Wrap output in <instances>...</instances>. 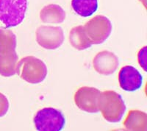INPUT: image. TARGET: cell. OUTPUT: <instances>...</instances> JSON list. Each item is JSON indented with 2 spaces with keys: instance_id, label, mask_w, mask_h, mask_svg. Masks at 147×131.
I'll use <instances>...</instances> for the list:
<instances>
[{
  "instance_id": "6da1fadb",
  "label": "cell",
  "mask_w": 147,
  "mask_h": 131,
  "mask_svg": "<svg viewBox=\"0 0 147 131\" xmlns=\"http://www.w3.org/2000/svg\"><path fill=\"white\" fill-rule=\"evenodd\" d=\"M16 36L11 30L0 27V74L9 77L16 74L18 56Z\"/></svg>"
},
{
  "instance_id": "7a4b0ae2",
  "label": "cell",
  "mask_w": 147,
  "mask_h": 131,
  "mask_svg": "<svg viewBox=\"0 0 147 131\" xmlns=\"http://www.w3.org/2000/svg\"><path fill=\"white\" fill-rule=\"evenodd\" d=\"M99 108L104 119L111 123L119 122L127 110L122 97L115 91L101 92Z\"/></svg>"
},
{
  "instance_id": "3957f363",
  "label": "cell",
  "mask_w": 147,
  "mask_h": 131,
  "mask_svg": "<svg viewBox=\"0 0 147 131\" xmlns=\"http://www.w3.org/2000/svg\"><path fill=\"white\" fill-rule=\"evenodd\" d=\"M47 73V67L44 61L34 56L23 57L17 63L16 74L31 84H38L43 82Z\"/></svg>"
},
{
  "instance_id": "277c9868",
  "label": "cell",
  "mask_w": 147,
  "mask_h": 131,
  "mask_svg": "<svg viewBox=\"0 0 147 131\" xmlns=\"http://www.w3.org/2000/svg\"><path fill=\"white\" fill-rule=\"evenodd\" d=\"M28 0H0V22L5 28L19 25L25 18Z\"/></svg>"
},
{
  "instance_id": "5b68a950",
  "label": "cell",
  "mask_w": 147,
  "mask_h": 131,
  "mask_svg": "<svg viewBox=\"0 0 147 131\" xmlns=\"http://www.w3.org/2000/svg\"><path fill=\"white\" fill-rule=\"evenodd\" d=\"M33 122L38 131H60L65 127V118L60 110L44 108L36 113Z\"/></svg>"
},
{
  "instance_id": "8992f818",
  "label": "cell",
  "mask_w": 147,
  "mask_h": 131,
  "mask_svg": "<svg viewBox=\"0 0 147 131\" xmlns=\"http://www.w3.org/2000/svg\"><path fill=\"white\" fill-rule=\"evenodd\" d=\"M83 26L92 44H103L112 32V23L102 15L96 16Z\"/></svg>"
},
{
  "instance_id": "52a82bcc",
  "label": "cell",
  "mask_w": 147,
  "mask_h": 131,
  "mask_svg": "<svg viewBox=\"0 0 147 131\" xmlns=\"http://www.w3.org/2000/svg\"><path fill=\"white\" fill-rule=\"evenodd\" d=\"M101 92L96 88L83 86L77 91L74 94V103L85 112L96 113L99 111V103Z\"/></svg>"
},
{
  "instance_id": "ba28073f",
  "label": "cell",
  "mask_w": 147,
  "mask_h": 131,
  "mask_svg": "<svg viewBox=\"0 0 147 131\" xmlns=\"http://www.w3.org/2000/svg\"><path fill=\"white\" fill-rule=\"evenodd\" d=\"M36 41L44 49H56L63 44V30L60 27L40 26L36 30Z\"/></svg>"
},
{
  "instance_id": "9c48e42d",
  "label": "cell",
  "mask_w": 147,
  "mask_h": 131,
  "mask_svg": "<svg viewBox=\"0 0 147 131\" xmlns=\"http://www.w3.org/2000/svg\"><path fill=\"white\" fill-rule=\"evenodd\" d=\"M119 57L113 52L104 50L97 53L93 59V66L96 72L102 75H111L117 70Z\"/></svg>"
},
{
  "instance_id": "30bf717a",
  "label": "cell",
  "mask_w": 147,
  "mask_h": 131,
  "mask_svg": "<svg viewBox=\"0 0 147 131\" xmlns=\"http://www.w3.org/2000/svg\"><path fill=\"white\" fill-rule=\"evenodd\" d=\"M119 86L123 90L133 92L139 90L143 85V76L132 66L122 67L119 73Z\"/></svg>"
},
{
  "instance_id": "8fae6325",
  "label": "cell",
  "mask_w": 147,
  "mask_h": 131,
  "mask_svg": "<svg viewBox=\"0 0 147 131\" xmlns=\"http://www.w3.org/2000/svg\"><path fill=\"white\" fill-rule=\"evenodd\" d=\"M65 10L56 4L47 5L40 11V19L44 23L61 24L65 21Z\"/></svg>"
},
{
  "instance_id": "7c38bea8",
  "label": "cell",
  "mask_w": 147,
  "mask_h": 131,
  "mask_svg": "<svg viewBox=\"0 0 147 131\" xmlns=\"http://www.w3.org/2000/svg\"><path fill=\"white\" fill-rule=\"evenodd\" d=\"M124 125L128 130L146 131L147 130V114L139 110H131L124 120Z\"/></svg>"
},
{
  "instance_id": "4fadbf2b",
  "label": "cell",
  "mask_w": 147,
  "mask_h": 131,
  "mask_svg": "<svg viewBox=\"0 0 147 131\" xmlns=\"http://www.w3.org/2000/svg\"><path fill=\"white\" fill-rule=\"evenodd\" d=\"M69 42L74 49L80 51L88 49L93 45L82 25L77 26L71 30L69 32Z\"/></svg>"
},
{
  "instance_id": "5bb4252c",
  "label": "cell",
  "mask_w": 147,
  "mask_h": 131,
  "mask_svg": "<svg viewBox=\"0 0 147 131\" xmlns=\"http://www.w3.org/2000/svg\"><path fill=\"white\" fill-rule=\"evenodd\" d=\"M98 0H72L71 7L74 11L82 17H89L98 9Z\"/></svg>"
},
{
  "instance_id": "9a60e30c",
  "label": "cell",
  "mask_w": 147,
  "mask_h": 131,
  "mask_svg": "<svg viewBox=\"0 0 147 131\" xmlns=\"http://www.w3.org/2000/svg\"><path fill=\"white\" fill-rule=\"evenodd\" d=\"M10 103L5 94L0 92V118L5 116L8 112Z\"/></svg>"
},
{
  "instance_id": "2e32d148",
  "label": "cell",
  "mask_w": 147,
  "mask_h": 131,
  "mask_svg": "<svg viewBox=\"0 0 147 131\" xmlns=\"http://www.w3.org/2000/svg\"><path fill=\"white\" fill-rule=\"evenodd\" d=\"M138 62L140 66L145 71H146V47H144V48L140 49L138 55Z\"/></svg>"
},
{
  "instance_id": "e0dca14e",
  "label": "cell",
  "mask_w": 147,
  "mask_h": 131,
  "mask_svg": "<svg viewBox=\"0 0 147 131\" xmlns=\"http://www.w3.org/2000/svg\"><path fill=\"white\" fill-rule=\"evenodd\" d=\"M139 1H140V2H142V3L144 4V6L146 7V0H139Z\"/></svg>"
}]
</instances>
